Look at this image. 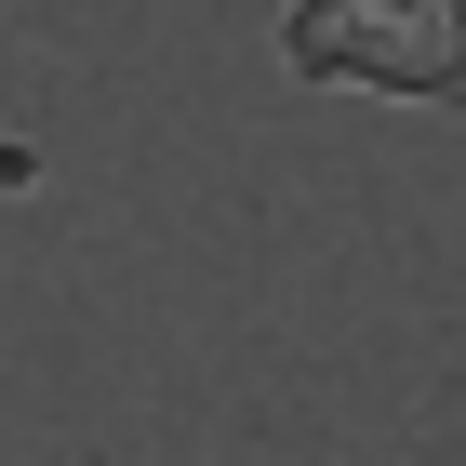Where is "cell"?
Masks as SVG:
<instances>
[{"mask_svg":"<svg viewBox=\"0 0 466 466\" xmlns=\"http://www.w3.org/2000/svg\"><path fill=\"white\" fill-rule=\"evenodd\" d=\"M280 67L307 94H387L466 120V0H293Z\"/></svg>","mask_w":466,"mask_h":466,"instance_id":"6da1fadb","label":"cell"},{"mask_svg":"<svg viewBox=\"0 0 466 466\" xmlns=\"http://www.w3.org/2000/svg\"><path fill=\"white\" fill-rule=\"evenodd\" d=\"M0 187H27V147H14V134H0Z\"/></svg>","mask_w":466,"mask_h":466,"instance_id":"7a4b0ae2","label":"cell"}]
</instances>
